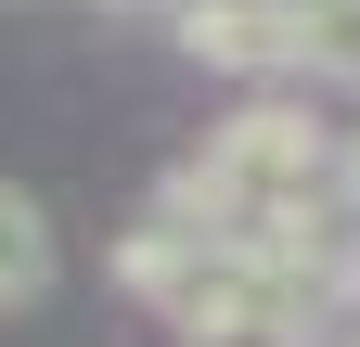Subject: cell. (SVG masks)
Listing matches in <instances>:
<instances>
[{
	"mask_svg": "<svg viewBox=\"0 0 360 347\" xmlns=\"http://www.w3.org/2000/svg\"><path fill=\"white\" fill-rule=\"evenodd\" d=\"M116 283L142 296V309L180 334V347H270V257H245V244H180L167 219H142L116 244Z\"/></svg>",
	"mask_w": 360,
	"mask_h": 347,
	"instance_id": "1",
	"label": "cell"
},
{
	"mask_svg": "<svg viewBox=\"0 0 360 347\" xmlns=\"http://www.w3.org/2000/svg\"><path fill=\"white\" fill-rule=\"evenodd\" d=\"M219 167H232V193L257 206V219H283V206H309V193H335V129L309 116V103H245L232 129L206 142ZM257 244V232H245Z\"/></svg>",
	"mask_w": 360,
	"mask_h": 347,
	"instance_id": "2",
	"label": "cell"
},
{
	"mask_svg": "<svg viewBox=\"0 0 360 347\" xmlns=\"http://www.w3.org/2000/svg\"><path fill=\"white\" fill-rule=\"evenodd\" d=\"M180 52L219 65V77H270L283 65V0H167Z\"/></svg>",
	"mask_w": 360,
	"mask_h": 347,
	"instance_id": "3",
	"label": "cell"
},
{
	"mask_svg": "<svg viewBox=\"0 0 360 347\" xmlns=\"http://www.w3.org/2000/svg\"><path fill=\"white\" fill-rule=\"evenodd\" d=\"M283 65L360 91V0H283Z\"/></svg>",
	"mask_w": 360,
	"mask_h": 347,
	"instance_id": "4",
	"label": "cell"
},
{
	"mask_svg": "<svg viewBox=\"0 0 360 347\" xmlns=\"http://www.w3.org/2000/svg\"><path fill=\"white\" fill-rule=\"evenodd\" d=\"M39 296H52V219L0 193V309H39Z\"/></svg>",
	"mask_w": 360,
	"mask_h": 347,
	"instance_id": "5",
	"label": "cell"
},
{
	"mask_svg": "<svg viewBox=\"0 0 360 347\" xmlns=\"http://www.w3.org/2000/svg\"><path fill=\"white\" fill-rule=\"evenodd\" d=\"M335 181H347V206H360V129H347V142H335Z\"/></svg>",
	"mask_w": 360,
	"mask_h": 347,
	"instance_id": "6",
	"label": "cell"
}]
</instances>
